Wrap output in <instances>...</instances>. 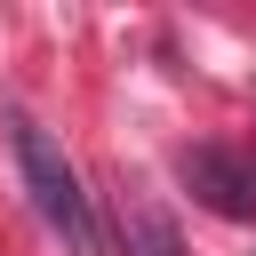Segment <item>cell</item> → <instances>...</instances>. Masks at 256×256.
<instances>
[{"label": "cell", "mask_w": 256, "mask_h": 256, "mask_svg": "<svg viewBox=\"0 0 256 256\" xmlns=\"http://www.w3.org/2000/svg\"><path fill=\"white\" fill-rule=\"evenodd\" d=\"M176 168H184V184H192V200L208 216H224V224L256 216V160H240L232 144H184Z\"/></svg>", "instance_id": "cell-2"}, {"label": "cell", "mask_w": 256, "mask_h": 256, "mask_svg": "<svg viewBox=\"0 0 256 256\" xmlns=\"http://www.w3.org/2000/svg\"><path fill=\"white\" fill-rule=\"evenodd\" d=\"M112 224H120V256H184L176 224H168V216H160V200H152V192H136V184H120Z\"/></svg>", "instance_id": "cell-3"}, {"label": "cell", "mask_w": 256, "mask_h": 256, "mask_svg": "<svg viewBox=\"0 0 256 256\" xmlns=\"http://www.w3.org/2000/svg\"><path fill=\"white\" fill-rule=\"evenodd\" d=\"M16 168H24V192L40 208V224L72 248V256H96V208L80 192V168L64 160V144L40 128V120H16Z\"/></svg>", "instance_id": "cell-1"}]
</instances>
